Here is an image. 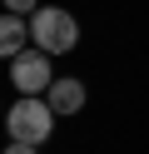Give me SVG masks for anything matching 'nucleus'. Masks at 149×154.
Here are the masks:
<instances>
[{"mask_svg": "<svg viewBox=\"0 0 149 154\" xmlns=\"http://www.w3.org/2000/svg\"><path fill=\"white\" fill-rule=\"evenodd\" d=\"M55 119L60 114L50 109L45 94H20L5 109V129H10V139H20V144H45L50 134H55Z\"/></svg>", "mask_w": 149, "mask_h": 154, "instance_id": "nucleus-1", "label": "nucleus"}, {"mask_svg": "<svg viewBox=\"0 0 149 154\" xmlns=\"http://www.w3.org/2000/svg\"><path fill=\"white\" fill-rule=\"evenodd\" d=\"M30 40L45 55H70L79 45V20L70 10H60V5H40V10L30 15Z\"/></svg>", "mask_w": 149, "mask_h": 154, "instance_id": "nucleus-2", "label": "nucleus"}, {"mask_svg": "<svg viewBox=\"0 0 149 154\" xmlns=\"http://www.w3.org/2000/svg\"><path fill=\"white\" fill-rule=\"evenodd\" d=\"M10 85H15L20 94H45L50 85H55V70H50V55L45 50H20L15 60H10Z\"/></svg>", "mask_w": 149, "mask_h": 154, "instance_id": "nucleus-3", "label": "nucleus"}, {"mask_svg": "<svg viewBox=\"0 0 149 154\" xmlns=\"http://www.w3.org/2000/svg\"><path fill=\"white\" fill-rule=\"evenodd\" d=\"M45 100H50V109L65 119V114H79V109H85L89 94H85V85H79V75H55V85L45 90Z\"/></svg>", "mask_w": 149, "mask_h": 154, "instance_id": "nucleus-4", "label": "nucleus"}, {"mask_svg": "<svg viewBox=\"0 0 149 154\" xmlns=\"http://www.w3.org/2000/svg\"><path fill=\"white\" fill-rule=\"evenodd\" d=\"M30 20H25V15H0V60H15V55L20 50H30Z\"/></svg>", "mask_w": 149, "mask_h": 154, "instance_id": "nucleus-5", "label": "nucleus"}, {"mask_svg": "<svg viewBox=\"0 0 149 154\" xmlns=\"http://www.w3.org/2000/svg\"><path fill=\"white\" fill-rule=\"evenodd\" d=\"M5 10H10V15H25V20H30V15L40 10V0H5Z\"/></svg>", "mask_w": 149, "mask_h": 154, "instance_id": "nucleus-6", "label": "nucleus"}, {"mask_svg": "<svg viewBox=\"0 0 149 154\" xmlns=\"http://www.w3.org/2000/svg\"><path fill=\"white\" fill-rule=\"evenodd\" d=\"M5 154H40V144H20V139H10Z\"/></svg>", "mask_w": 149, "mask_h": 154, "instance_id": "nucleus-7", "label": "nucleus"}]
</instances>
